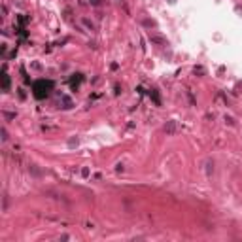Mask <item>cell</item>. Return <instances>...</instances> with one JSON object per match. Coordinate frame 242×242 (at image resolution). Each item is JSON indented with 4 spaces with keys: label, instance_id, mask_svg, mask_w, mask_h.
I'll return each mask as SVG.
<instances>
[{
    "label": "cell",
    "instance_id": "2",
    "mask_svg": "<svg viewBox=\"0 0 242 242\" xmlns=\"http://www.w3.org/2000/svg\"><path fill=\"white\" fill-rule=\"evenodd\" d=\"M150 40H151V42H155V44H167V40H165V38H161V36H153V34H150Z\"/></svg>",
    "mask_w": 242,
    "mask_h": 242
},
{
    "label": "cell",
    "instance_id": "1",
    "mask_svg": "<svg viewBox=\"0 0 242 242\" xmlns=\"http://www.w3.org/2000/svg\"><path fill=\"white\" fill-rule=\"evenodd\" d=\"M53 87V83L51 82H36L34 83V96L36 98H44V96H47V93H49V89Z\"/></svg>",
    "mask_w": 242,
    "mask_h": 242
}]
</instances>
